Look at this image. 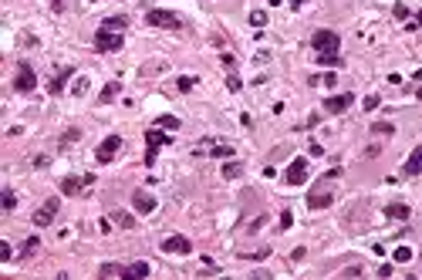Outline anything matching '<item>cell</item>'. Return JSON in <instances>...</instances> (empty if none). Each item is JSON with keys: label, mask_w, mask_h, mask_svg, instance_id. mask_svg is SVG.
Instances as JSON below:
<instances>
[{"label": "cell", "mask_w": 422, "mask_h": 280, "mask_svg": "<svg viewBox=\"0 0 422 280\" xmlns=\"http://www.w3.org/2000/svg\"><path fill=\"white\" fill-rule=\"evenodd\" d=\"M250 24H253V27H264V24H267V14H264V10H250Z\"/></svg>", "instance_id": "cell-29"}, {"label": "cell", "mask_w": 422, "mask_h": 280, "mask_svg": "<svg viewBox=\"0 0 422 280\" xmlns=\"http://www.w3.org/2000/svg\"><path fill=\"white\" fill-rule=\"evenodd\" d=\"M14 206H17V196H14V192H10V189H3V209H7V213H10V209H14Z\"/></svg>", "instance_id": "cell-31"}, {"label": "cell", "mask_w": 422, "mask_h": 280, "mask_svg": "<svg viewBox=\"0 0 422 280\" xmlns=\"http://www.w3.org/2000/svg\"><path fill=\"white\" fill-rule=\"evenodd\" d=\"M125 24H129V17H122V14H118V17H105V20H101V27H108V31H122Z\"/></svg>", "instance_id": "cell-22"}, {"label": "cell", "mask_w": 422, "mask_h": 280, "mask_svg": "<svg viewBox=\"0 0 422 280\" xmlns=\"http://www.w3.org/2000/svg\"><path fill=\"white\" fill-rule=\"evenodd\" d=\"M416 27H422V10H419V14H416Z\"/></svg>", "instance_id": "cell-41"}, {"label": "cell", "mask_w": 422, "mask_h": 280, "mask_svg": "<svg viewBox=\"0 0 422 280\" xmlns=\"http://www.w3.org/2000/svg\"><path fill=\"white\" fill-rule=\"evenodd\" d=\"M267 3H270V7H281V3H284V0H267Z\"/></svg>", "instance_id": "cell-43"}, {"label": "cell", "mask_w": 422, "mask_h": 280, "mask_svg": "<svg viewBox=\"0 0 422 280\" xmlns=\"http://www.w3.org/2000/svg\"><path fill=\"white\" fill-rule=\"evenodd\" d=\"M10 257H14V250H10L7 243H0V260H10Z\"/></svg>", "instance_id": "cell-37"}, {"label": "cell", "mask_w": 422, "mask_h": 280, "mask_svg": "<svg viewBox=\"0 0 422 280\" xmlns=\"http://www.w3.org/2000/svg\"><path fill=\"white\" fill-rule=\"evenodd\" d=\"M412 260V250H409V246H399V250H395V263H409Z\"/></svg>", "instance_id": "cell-30"}, {"label": "cell", "mask_w": 422, "mask_h": 280, "mask_svg": "<svg viewBox=\"0 0 422 280\" xmlns=\"http://www.w3.org/2000/svg\"><path fill=\"white\" fill-rule=\"evenodd\" d=\"M34 85H38V75H34V68H31L27 61H20V64H17V78H14V92L27 94V92H34Z\"/></svg>", "instance_id": "cell-6"}, {"label": "cell", "mask_w": 422, "mask_h": 280, "mask_svg": "<svg viewBox=\"0 0 422 280\" xmlns=\"http://www.w3.org/2000/svg\"><path fill=\"white\" fill-rule=\"evenodd\" d=\"M75 75V68H61L58 75H54V81H51V85H47V92L51 94H61L64 92V85H68V78Z\"/></svg>", "instance_id": "cell-15"}, {"label": "cell", "mask_w": 422, "mask_h": 280, "mask_svg": "<svg viewBox=\"0 0 422 280\" xmlns=\"http://www.w3.org/2000/svg\"><path fill=\"white\" fill-rule=\"evenodd\" d=\"M372 135H395V125L392 122H375L372 125Z\"/></svg>", "instance_id": "cell-24"}, {"label": "cell", "mask_w": 422, "mask_h": 280, "mask_svg": "<svg viewBox=\"0 0 422 280\" xmlns=\"http://www.w3.org/2000/svg\"><path fill=\"white\" fill-rule=\"evenodd\" d=\"M38 236H31V240H24V246H20V257H31V253H34V250H38Z\"/></svg>", "instance_id": "cell-28"}, {"label": "cell", "mask_w": 422, "mask_h": 280, "mask_svg": "<svg viewBox=\"0 0 422 280\" xmlns=\"http://www.w3.org/2000/svg\"><path fill=\"white\" fill-rule=\"evenodd\" d=\"M132 206L142 213V216H149V213L155 209V196L152 192H145V189H135L132 192Z\"/></svg>", "instance_id": "cell-13"}, {"label": "cell", "mask_w": 422, "mask_h": 280, "mask_svg": "<svg viewBox=\"0 0 422 280\" xmlns=\"http://www.w3.org/2000/svg\"><path fill=\"white\" fill-rule=\"evenodd\" d=\"M290 226H294V213L284 209V213H281V230H290Z\"/></svg>", "instance_id": "cell-34"}, {"label": "cell", "mask_w": 422, "mask_h": 280, "mask_svg": "<svg viewBox=\"0 0 422 280\" xmlns=\"http://www.w3.org/2000/svg\"><path fill=\"white\" fill-rule=\"evenodd\" d=\"M58 199H47V203L41 206L38 213H34V216H31V220H34V226H51L54 223V216H58Z\"/></svg>", "instance_id": "cell-11"}, {"label": "cell", "mask_w": 422, "mask_h": 280, "mask_svg": "<svg viewBox=\"0 0 422 280\" xmlns=\"http://www.w3.org/2000/svg\"><path fill=\"white\" fill-rule=\"evenodd\" d=\"M155 125H159V129L176 132V129H179V118H176V115H159V118H155Z\"/></svg>", "instance_id": "cell-21"}, {"label": "cell", "mask_w": 422, "mask_h": 280, "mask_svg": "<svg viewBox=\"0 0 422 280\" xmlns=\"http://www.w3.org/2000/svg\"><path fill=\"white\" fill-rule=\"evenodd\" d=\"M85 88H88V78H78V85H75V94H85Z\"/></svg>", "instance_id": "cell-39"}, {"label": "cell", "mask_w": 422, "mask_h": 280, "mask_svg": "<svg viewBox=\"0 0 422 280\" xmlns=\"http://www.w3.org/2000/svg\"><path fill=\"white\" fill-rule=\"evenodd\" d=\"M129 274V267H122V263H101V270H98V277H125Z\"/></svg>", "instance_id": "cell-18"}, {"label": "cell", "mask_w": 422, "mask_h": 280, "mask_svg": "<svg viewBox=\"0 0 422 280\" xmlns=\"http://www.w3.org/2000/svg\"><path fill=\"white\" fill-rule=\"evenodd\" d=\"M385 216H388V220H399V223H402V220H409V216H412V209H409L405 203H388V206H385Z\"/></svg>", "instance_id": "cell-16"}, {"label": "cell", "mask_w": 422, "mask_h": 280, "mask_svg": "<svg viewBox=\"0 0 422 280\" xmlns=\"http://www.w3.org/2000/svg\"><path fill=\"white\" fill-rule=\"evenodd\" d=\"M416 98H419V101H422V88H416Z\"/></svg>", "instance_id": "cell-44"}, {"label": "cell", "mask_w": 422, "mask_h": 280, "mask_svg": "<svg viewBox=\"0 0 422 280\" xmlns=\"http://www.w3.org/2000/svg\"><path fill=\"white\" fill-rule=\"evenodd\" d=\"M243 176V162H227L223 166V179H240Z\"/></svg>", "instance_id": "cell-20"}, {"label": "cell", "mask_w": 422, "mask_h": 280, "mask_svg": "<svg viewBox=\"0 0 422 280\" xmlns=\"http://www.w3.org/2000/svg\"><path fill=\"white\" fill-rule=\"evenodd\" d=\"M192 85H196V78H192V75L176 78V88H179V92H192Z\"/></svg>", "instance_id": "cell-26"}, {"label": "cell", "mask_w": 422, "mask_h": 280, "mask_svg": "<svg viewBox=\"0 0 422 280\" xmlns=\"http://www.w3.org/2000/svg\"><path fill=\"white\" fill-rule=\"evenodd\" d=\"M122 31H108V27H98L95 31V51L98 54H112V51H122Z\"/></svg>", "instance_id": "cell-2"}, {"label": "cell", "mask_w": 422, "mask_h": 280, "mask_svg": "<svg viewBox=\"0 0 422 280\" xmlns=\"http://www.w3.org/2000/svg\"><path fill=\"white\" fill-rule=\"evenodd\" d=\"M301 3H304V0H290V7H294V10H297V7H301Z\"/></svg>", "instance_id": "cell-42"}, {"label": "cell", "mask_w": 422, "mask_h": 280, "mask_svg": "<svg viewBox=\"0 0 422 280\" xmlns=\"http://www.w3.org/2000/svg\"><path fill=\"white\" fill-rule=\"evenodd\" d=\"M145 24H149V27H162V31H179V27H183V17L173 14V10L152 7V10H145Z\"/></svg>", "instance_id": "cell-1"}, {"label": "cell", "mask_w": 422, "mask_h": 280, "mask_svg": "<svg viewBox=\"0 0 422 280\" xmlns=\"http://www.w3.org/2000/svg\"><path fill=\"white\" fill-rule=\"evenodd\" d=\"M210 155H213V159H230V155H233V149H230V145H213V149H210Z\"/></svg>", "instance_id": "cell-27"}, {"label": "cell", "mask_w": 422, "mask_h": 280, "mask_svg": "<svg viewBox=\"0 0 422 280\" xmlns=\"http://www.w3.org/2000/svg\"><path fill=\"white\" fill-rule=\"evenodd\" d=\"M118 92H122V81H108V85L101 88V94H98V101H101V105H108V101H115V98H118Z\"/></svg>", "instance_id": "cell-17"}, {"label": "cell", "mask_w": 422, "mask_h": 280, "mask_svg": "<svg viewBox=\"0 0 422 280\" xmlns=\"http://www.w3.org/2000/svg\"><path fill=\"white\" fill-rule=\"evenodd\" d=\"M318 57V64H328V68H341L345 61H341V54H314Z\"/></svg>", "instance_id": "cell-23"}, {"label": "cell", "mask_w": 422, "mask_h": 280, "mask_svg": "<svg viewBox=\"0 0 422 280\" xmlns=\"http://www.w3.org/2000/svg\"><path fill=\"white\" fill-rule=\"evenodd\" d=\"M355 105V94H331V98H325V112H331V115H341V112H348Z\"/></svg>", "instance_id": "cell-10"}, {"label": "cell", "mask_w": 422, "mask_h": 280, "mask_svg": "<svg viewBox=\"0 0 422 280\" xmlns=\"http://www.w3.org/2000/svg\"><path fill=\"white\" fill-rule=\"evenodd\" d=\"M118 149H122V135H108V139L95 149V159H98V162H112Z\"/></svg>", "instance_id": "cell-9"}, {"label": "cell", "mask_w": 422, "mask_h": 280, "mask_svg": "<svg viewBox=\"0 0 422 280\" xmlns=\"http://www.w3.org/2000/svg\"><path fill=\"white\" fill-rule=\"evenodd\" d=\"M375 108H378V94H368L365 98V112H375Z\"/></svg>", "instance_id": "cell-36"}, {"label": "cell", "mask_w": 422, "mask_h": 280, "mask_svg": "<svg viewBox=\"0 0 422 280\" xmlns=\"http://www.w3.org/2000/svg\"><path fill=\"white\" fill-rule=\"evenodd\" d=\"M331 203H334V192L328 189V179H321L318 186L307 192V209H328Z\"/></svg>", "instance_id": "cell-5"}, {"label": "cell", "mask_w": 422, "mask_h": 280, "mask_svg": "<svg viewBox=\"0 0 422 280\" xmlns=\"http://www.w3.org/2000/svg\"><path fill=\"white\" fill-rule=\"evenodd\" d=\"M159 246H162V253H183V257L192 253V243L186 240V236H179V233H176V236H166Z\"/></svg>", "instance_id": "cell-12"}, {"label": "cell", "mask_w": 422, "mask_h": 280, "mask_svg": "<svg viewBox=\"0 0 422 280\" xmlns=\"http://www.w3.org/2000/svg\"><path fill=\"white\" fill-rule=\"evenodd\" d=\"M227 88H230V92H240V88H243V81H240L236 75H230V78H227Z\"/></svg>", "instance_id": "cell-35"}, {"label": "cell", "mask_w": 422, "mask_h": 280, "mask_svg": "<svg viewBox=\"0 0 422 280\" xmlns=\"http://www.w3.org/2000/svg\"><path fill=\"white\" fill-rule=\"evenodd\" d=\"M267 223V216H257V220H253V223H250V233H257V230H260V226Z\"/></svg>", "instance_id": "cell-38"}, {"label": "cell", "mask_w": 422, "mask_h": 280, "mask_svg": "<svg viewBox=\"0 0 422 280\" xmlns=\"http://www.w3.org/2000/svg\"><path fill=\"white\" fill-rule=\"evenodd\" d=\"M311 47H314L318 54H338V47H341V38H338L334 31L321 27V31H314V34H311Z\"/></svg>", "instance_id": "cell-3"}, {"label": "cell", "mask_w": 422, "mask_h": 280, "mask_svg": "<svg viewBox=\"0 0 422 280\" xmlns=\"http://www.w3.org/2000/svg\"><path fill=\"white\" fill-rule=\"evenodd\" d=\"M149 274H152V267H149L145 260H139V263L129 267V274H125V277H149Z\"/></svg>", "instance_id": "cell-19"}, {"label": "cell", "mask_w": 422, "mask_h": 280, "mask_svg": "<svg viewBox=\"0 0 422 280\" xmlns=\"http://www.w3.org/2000/svg\"><path fill=\"white\" fill-rule=\"evenodd\" d=\"M112 216H115V223L122 226V230H132V226H135V220L129 216V213H122V209H118V213H112Z\"/></svg>", "instance_id": "cell-25"}, {"label": "cell", "mask_w": 422, "mask_h": 280, "mask_svg": "<svg viewBox=\"0 0 422 280\" xmlns=\"http://www.w3.org/2000/svg\"><path fill=\"white\" fill-rule=\"evenodd\" d=\"M392 17H395V20H405V17H409V7H405V3H395V7H392Z\"/></svg>", "instance_id": "cell-33"}, {"label": "cell", "mask_w": 422, "mask_h": 280, "mask_svg": "<svg viewBox=\"0 0 422 280\" xmlns=\"http://www.w3.org/2000/svg\"><path fill=\"white\" fill-rule=\"evenodd\" d=\"M169 142H173V135H166L159 125L145 132V145H149V149H145V166H152L155 155H159V149H162V145H169Z\"/></svg>", "instance_id": "cell-4"}, {"label": "cell", "mask_w": 422, "mask_h": 280, "mask_svg": "<svg viewBox=\"0 0 422 280\" xmlns=\"http://www.w3.org/2000/svg\"><path fill=\"white\" fill-rule=\"evenodd\" d=\"M419 172H422V145H416L402 162V176H419Z\"/></svg>", "instance_id": "cell-14"}, {"label": "cell", "mask_w": 422, "mask_h": 280, "mask_svg": "<svg viewBox=\"0 0 422 280\" xmlns=\"http://www.w3.org/2000/svg\"><path fill=\"white\" fill-rule=\"evenodd\" d=\"M92 183H95V176H64V179H61V192H64V196H78L81 189L92 186Z\"/></svg>", "instance_id": "cell-8"}, {"label": "cell", "mask_w": 422, "mask_h": 280, "mask_svg": "<svg viewBox=\"0 0 422 280\" xmlns=\"http://www.w3.org/2000/svg\"><path fill=\"white\" fill-rule=\"evenodd\" d=\"M307 169H311V166H307V159H304V155H297V159L287 166V172H284L287 186H301V183L307 179Z\"/></svg>", "instance_id": "cell-7"}, {"label": "cell", "mask_w": 422, "mask_h": 280, "mask_svg": "<svg viewBox=\"0 0 422 280\" xmlns=\"http://www.w3.org/2000/svg\"><path fill=\"white\" fill-rule=\"evenodd\" d=\"M378 277H392V263H382L378 267Z\"/></svg>", "instance_id": "cell-40"}, {"label": "cell", "mask_w": 422, "mask_h": 280, "mask_svg": "<svg viewBox=\"0 0 422 280\" xmlns=\"http://www.w3.org/2000/svg\"><path fill=\"white\" fill-rule=\"evenodd\" d=\"M78 139H81V132L68 129V132H64V139H61V145H71V142H78Z\"/></svg>", "instance_id": "cell-32"}]
</instances>
